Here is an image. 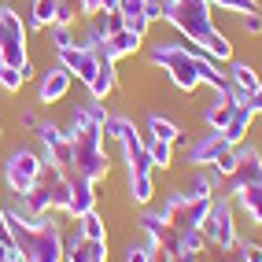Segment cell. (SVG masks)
<instances>
[{
  "label": "cell",
  "mask_w": 262,
  "mask_h": 262,
  "mask_svg": "<svg viewBox=\"0 0 262 262\" xmlns=\"http://www.w3.org/2000/svg\"><path fill=\"white\" fill-rule=\"evenodd\" d=\"M103 126H107V111H103L100 100L74 111L71 126H67V137H71V166H67V173L85 178L93 185L111 173V159L103 151Z\"/></svg>",
  "instance_id": "1"
},
{
  "label": "cell",
  "mask_w": 262,
  "mask_h": 262,
  "mask_svg": "<svg viewBox=\"0 0 262 262\" xmlns=\"http://www.w3.org/2000/svg\"><path fill=\"white\" fill-rule=\"evenodd\" d=\"M151 63L163 67L173 81V89L181 93H196L200 85H211L214 93L229 89V78L218 71V63L211 56H196L188 45H166V41L151 45Z\"/></svg>",
  "instance_id": "2"
},
{
  "label": "cell",
  "mask_w": 262,
  "mask_h": 262,
  "mask_svg": "<svg viewBox=\"0 0 262 262\" xmlns=\"http://www.w3.org/2000/svg\"><path fill=\"white\" fill-rule=\"evenodd\" d=\"M166 23L178 30L185 41L207 48L214 63H229L233 59V45L214 26V15H211V4H207V0H173L170 11H166Z\"/></svg>",
  "instance_id": "3"
},
{
  "label": "cell",
  "mask_w": 262,
  "mask_h": 262,
  "mask_svg": "<svg viewBox=\"0 0 262 262\" xmlns=\"http://www.w3.org/2000/svg\"><path fill=\"white\" fill-rule=\"evenodd\" d=\"M4 225L8 233L15 236V248L26 262H63V233L59 225L52 222V214L37 218L30 211H4Z\"/></svg>",
  "instance_id": "4"
},
{
  "label": "cell",
  "mask_w": 262,
  "mask_h": 262,
  "mask_svg": "<svg viewBox=\"0 0 262 262\" xmlns=\"http://www.w3.org/2000/svg\"><path fill=\"white\" fill-rule=\"evenodd\" d=\"M236 203H233V196H222V200H214L211 203V211H207V218H203V225H200V233H203V240L211 244V248H218V251H229V248H236Z\"/></svg>",
  "instance_id": "5"
},
{
  "label": "cell",
  "mask_w": 262,
  "mask_h": 262,
  "mask_svg": "<svg viewBox=\"0 0 262 262\" xmlns=\"http://www.w3.org/2000/svg\"><path fill=\"white\" fill-rule=\"evenodd\" d=\"M0 63L4 67H26L30 52H26V23L15 15V8H0Z\"/></svg>",
  "instance_id": "6"
},
{
  "label": "cell",
  "mask_w": 262,
  "mask_h": 262,
  "mask_svg": "<svg viewBox=\"0 0 262 262\" xmlns=\"http://www.w3.org/2000/svg\"><path fill=\"white\" fill-rule=\"evenodd\" d=\"M41 163H45V155L30 151V148H19V151L8 155V163H4V181H8V188L15 192V196H26V192L37 185Z\"/></svg>",
  "instance_id": "7"
},
{
  "label": "cell",
  "mask_w": 262,
  "mask_h": 262,
  "mask_svg": "<svg viewBox=\"0 0 262 262\" xmlns=\"http://www.w3.org/2000/svg\"><path fill=\"white\" fill-rule=\"evenodd\" d=\"M214 200H200V196H188V192H173V196L163 203V218L173 225V229H200L207 211H211Z\"/></svg>",
  "instance_id": "8"
},
{
  "label": "cell",
  "mask_w": 262,
  "mask_h": 262,
  "mask_svg": "<svg viewBox=\"0 0 262 262\" xmlns=\"http://www.w3.org/2000/svg\"><path fill=\"white\" fill-rule=\"evenodd\" d=\"M100 56H103V52H96V48L71 45V48H59V67H67L71 78H78V81L89 85L93 74H96V67H100Z\"/></svg>",
  "instance_id": "9"
},
{
  "label": "cell",
  "mask_w": 262,
  "mask_h": 262,
  "mask_svg": "<svg viewBox=\"0 0 262 262\" xmlns=\"http://www.w3.org/2000/svg\"><path fill=\"white\" fill-rule=\"evenodd\" d=\"M37 141L45 144V159H52L56 166H71V137H67V129H59L56 122H41L37 129Z\"/></svg>",
  "instance_id": "10"
},
{
  "label": "cell",
  "mask_w": 262,
  "mask_h": 262,
  "mask_svg": "<svg viewBox=\"0 0 262 262\" xmlns=\"http://www.w3.org/2000/svg\"><path fill=\"white\" fill-rule=\"evenodd\" d=\"M262 181V151L258 148H240L236 151V170L229 173V196L244 185H258Z\"/></svg>",
  "instance_id": "11"
},
{
  "label": "cell",
  "mask_w": 262,
  "mask_h": 262,
  "mask_svg": "<svg viewBox=\"0 0 262 262\" xmlns=\"http://www.w3.org/2000/svg\"><path fill=\"white\" fill-rule=\"evenodd\" d=\"M71 85H74V78H71L67 67H52V71H45L41 81H37V100L41 103H59L67 93H71Z\"/></svg>",
  "instance_id": "12"
},
{
  "label": "cell",
  "mask_w": 262,
  "mask_h": 262,
  "mask_svg": "<svg viewBox=\"0 0 262 262\" xmlns=\"http://www.w3.org/2000/svg\"><path fill=\"white\" fill-rule=\"evenodd\" d=\"M229 148H233V144H229V141H225V137L214 129V133L200 137V141L188 148V163H192V166H211V163H214V159H222V155L229 151Z\"/></svg>",
  "instance_id": "13"
},
{
  "label": "cell",
  "mask_w": 262,
  "mask_h": 262,
  "mask_svg": "<svg viewBox=\"0 0 262 262\" xmlns=\"http://www.w3.org/2000/svg\"><path fill=\"white\" fill-rule=\"evenodd\" d=\"M103 255H107V244L100 240H85L81 233L63 236V262H96Z\"/></svg>",
  "instance_id": "14"
},
{
  "label": "cell",
  "mask_w": 262,
  "mask_h": 262,
  "mask_svg": "<svg viewBox=\"0 0 262 262\" xmlns=\"http://www.w3.org/2000/svg\"><path fill=\"white\" fill-rule=\"evenodd\" d=\"M141 41H144V33H137V30H129V26H122L118 33H111L107 41H103V56L107 59H126V56H137V52H141Z\"/></svg>",
  "instance_id": "15"
},
{
  "label": "cell",
  "mask_w": 262,
  "mask_h": 262,
  "mask_svg": "<svg viewBox=\"0 0 262 262\" xmlns=\"http://www.w3.org/2000/svg\"><path fill=\"white\" fill-rule=\"evenodd\" d=\"M89 211H96V185L71 173V203H67V214L81 218V214H89Z\"/></svg>",
  "instance_id": "16"
},
{
  "label": "cell",
  "mask_w": 262,
  "mask_h": 262,
  "mask_svg": "<svg viewBox=\"0 0 262 262\" xmlns=\"http://www.w3.org/2000/svg\"><path fill=\"white\" fill-rule=\"evenodd\" d=\"M115 89H118V71H115V59L100 56V67H96V74H93V81H89V96L103 103V100H107Z\"/></svg>",
  "instance_id": "17"
},
{
  "label": "cell",
  "mask_w": 262,
  "mask_h": 262,
  "mask_svg": "<svg viewBox=\"0 0 262 262\" xmlns=\"http://www.w3.org/2000/svg\"><path fill=\"white\" fill-rule=\"evenodd\" d=\"M229 89L236 100H244L248 93H258L262 89V78L251 63H233V71H229Z\"/></svg>",
  "instance_id": "18"
},
{
  "label": "cell",
  "mask_w": 262,
  "mask_h": 262,
  "mask_svg": "<svg viewBox=\"0 0 262 262\" xmlns=\"http://www.w3.org/2000/svg\"><path fill=\"white\" fill-rule=\"evenodd\" d=\"M236 103H240V100L233 96V89H225V93H218V96L211 100V107H207V115H203V118H207V126L222 133V129H225V122L233 118V111H236Z\"/></svg>",
  "instance_id": "19"
},
{
  "label": "cell",
  "mask_w": 262,
  "mask_h": 262,
  "mask_svg": "<svg viewBox=\"0 0 262 262\" xmlns=\"http://www.w3.org/2000/svg\"><path fill=\"white\" fill-rule=\"evenodd\" d=\"M251 122H255V115L244 107V103H236V111H233V118L225 122V129H222V137L229 141L233 148H240L244 141H248V133H251Z\"/></svg>",
  "instance_id": "20"
},
{
  "label": "cell",
  "mask_w": 262,
  "mask_h": 262,
  "mask_svg": "<svg viewBox=\"0 0 262 262\" xmlns=\"http://www.w3.org/2000/svg\"><path fill=\"white\" fill-rule=\"evenodd\" d=\"M233 203H236L255 225H262V181H258V185H244V188H236V192H233Z\"/></svg>",
  "instance_id": "21"
},
{
  "label": "cell",
  "mask_w": 262,
  "mask_h": 262,
  "mask_svg": "<svg viewBox=\"0 0 262 262\" xmlns=\"http://www.w3.org/2000/svg\"><path fill=\"white\" fill-rule=\"evenodd\" d=\"M59 4H63V0H33V4H30V26H33V30L56 26V23H59ZM30 26H26V30H30Z\"/></svg>",
  "instance_id": "22"
},
{
  "label": "cell",
  "mask_w": 262,
  "mask_h": 262,
  "mask_svg": "<svg viewBox=\"0 0 262 262\" xmlns=\"http://www.w3.org/2000/svg\"><path fill=\"white\" fill-rule=\"evenodd\" d=\"M118 15L126 19L129 30L144 33L151 23H148V0H118Z\"/></svg>",
  "instance_id": "23"
},
{
  "label": "cell",
  "mask_w": 262,
  "mask_h": 262,
  "mask_svg": "<svg viewBox=\"0 0 262 262\" xmlns=\"http://www.w3.org/2000/svg\"><path fill=\"white\" fill-rule=\"evenodd\" d=\"M148 133L155 137V141H166V144H178V141H181L178 122H170V118H163V115H151V118H148Z\"/></svg>",
  "instance_id": "24"
},
{
  "label": "cell",
  "mask_w": 262,
  "mask_h": 262,
  "mask_svg": "<svg viewBox=\"0 0 262 262\" xmlns=\"http://www.w3.org/2000/svg\"><path fill=\"white\" fill-rule=\"evenodd\" d=\"M74 222H78V233H81L85 240H100V244H107V225H103V218H100L96 211L81 214V218H74Z\"/></svg>",
  "instance_id": "25"
},
{
  "label": "cell",
  "mask_w": 262,
  "mask_h": 262,
  "mask_svg": "<svg viewBox=\"0 0 262 262\" xmlns=\"http://www.w3.org/2000/svg\"><path fill=\"white\" fill-rule=\"evenodd\" d=\"M122 26H126V19H122V15H118V11H100V15H93V26H89V30H96V33H100V37H103V41H107V37H111V33H118Z\"/></svg>",
  "instance_id": "26"
},
{
  "label": "cell",
  "mask_w": 262,
  "mask_h": 262,
  "mask_svg": "<svg viewBox=\"0 0 262 262\" xmlns=\"http://www.w3.org/2000/svg\"><path fill=\"white\" fill-rule=\"evenodd\" d=\"M148 155H151V166L155 170H170V163H173V144H166V141H148Z\"/></svg>",
  "instance_id": "27"
},
{
  "label": "cell",
  "mask_w": 262,
  "mask_h": 262,
  "mask_svg": "<svg viewBox=\"0 0 262 262\" xmlns=\"http://www.w3.org/2000/svg\"><path fill=\"white\" fill-rule=\"evenodd\" d=\"M185 192L188 196H200V200H214V173H196Z\"/></svg>",
  "instance_id": "28"
},
{
  "label": "cell",
  "mask_w": 262,
  "mask_h": 262,
  "mask_svg": "<svg viewBox=\"0 0 262 262\" xmlns=\"http://www.w3.org/2000/svg\"><path fill=\"white\" fill-rule=\"evenodd\" d=\"M23 85H26V78H23V67L15 71V67H4V63H0V89H4V93H19Z\"/></svg>",
  "instance_id": "29"
},
{
  "label": "cell",
  "mask_w": 262,
  "mask_h": 262,
  "mask_svg": "<svg viewBox=\"0 0 262 262\" xmlns=\"http://www.w3.org/2000/svg\"><path fill=\"white\" fill-rule=\"evenodd\" d=\"M211 8H222V11H233V15H251L258 11V0H207Z\"/></svg>",
  "instance_id": "30"
},
{
  "label": "cell",
  "mask_w": 262,
  "mask_h": 262,
  "mask_svg": "<svg viewBox=\"0 0 262 262\" xmlns=\"http://www.w3.org/2000/svg\"><path fill=\"white\" fill-rule=\"evenodd\" d=\"M126 262H155V244H129L126 248Z\"/></svg>",
  "instance_id": "31"
},
{
  "label": "cell",
  "mask_w": 262,
  "mask_h": 262,
  "mask_svg": "<svg viewBox=\"0 0 262 262\" xmlns=\"http://www.w3.org/2000/svg\"><path fill=\"white\" fill-rule=\"evenodd\" d=\"M52 41H56V52L71 48L74 45V23H56V26H52Z\"/></svg>",
  "instance_id": "32"
},
{
  "label": "cell",
  "mask_w": 262,
  "mask_h": 262,
  "mask_svg": "<svg viewBox=\"0 0 262 262\" xmlns=\"http://www.w3.org/2000/svg\"><path fill=\"white\" fill-rule=\"evenodd\" d=\"M236 255H240V262H262V244L258 240H236Z\"/></svg>",
  "instance_id": "33"
},
{
  "label": "cell",
  "mask_w": 262,
  "mask_h": 262,
  "mask_svg": "<svg viewBox=\"0 0 262 262\" xmlns=\"http://www.w3.org/2000/svg\"><path fill=\"white\" fill-rule=\"evenodd\" d=\"M211 170H214V178H229V173L236 170V148H229V151L222 155V159H214Z\"/></svg>",
  "instance_id": "34"
},
{
  "label": "cell",
  "mask_w": 262,
  "mask_h": 262,
  "mask_svg": "<svg viewBox=\"0 0 262 262\" xmlns=\"http://www.w3.org/2000/svg\"><path fill=\"white\" fill-rule=\"evenodd\" d=\"M78 8L93 19V15H100V11H118V0H81Z\"/></svg>",
  "instance_id": "35"
},
{
  "label": "cell",
  "mask_w": 262,
  "mask_h": 262,
  "mask_svg": "<svg viewBox=\"0 0 262 262\" xmlns=\"http://www.w3.org/2000/svg\"><path fill=\"white\" fill-rule=\"evenodd\" d=\"M240 26H244V33L258 37V33H262V15H258V11H251V15H240Z\"/></svg>",
  "instance_id": "36"
},
{
  "label": "cell",
  "mask_w": 262,
  "mask_h": 262,
  "mask_svg": "<svg viewBox=\"0 0 262 262\" xmlns=\"http://www.w3.org/2000/svg\"><path fill=\"white\" fill-rule=\"evenodd\" d=\"M8 255H19V248H15V236L8 233V225L0 229V258H8Z\"/></svg>",
  "instance_id": "37"
},
{
  "label": "cell",
  "mask_w": 262,
  "mask_h": 262,
  "mask_svg": "<svg viewBox=\"0 0 262 262\" xmlns=\"http://www.w3.org/2000/svg\"><path fill=\"white\" fill-rule=\"evenodd\" d=\"M240 103H244V107H248L251 115H262V89H258V93H248Z\"/></svg>",
  "instance_id": "38"
},
{
  "label": "cell",
  "mask_w": 262,
  "mask_h": 262,
  "mask_svg": "<svg viewBox=\"0 0 262 262\" xmlns=\"http://www.w3.org/2000/svg\"><path fill=\"white\" fill-rule=\"evenodd\" d=\"M59 23H74V8H71V4H67V0H63V4H59Z\"/></svg>",
  "instance_id": "39"
},
{
  "label": "cell",
  "mask_w": 262,
  "mask_h": 262,
  "mask_svg": "<svg viewBox=\"0 0 262 262\" xmlns=\"http://www.w3.org/2000/svg\"><path fill=\"white\" fill-rule=\"evenodd\" d=\"M23 126H30V129H37V126H41V118H37V111H23Z\"/></svg>",
  "instance_id": "40"
},
{
  "label": "cell",
  "mask_w": 262,
  "mask_h": 262,
  "mask_svg": "<svg viewBox=\"0 0 262 262\" xmlns=\"http://www.w3.org/2000/svg\"><path fill=\"white\" fill-rule=\"evenodd\" d=\"M0 262H26L23 255H8V258H0Z\"/></svg>",
  "instance_id": "41"
},
{
  "label": "cell",
  "mask_w": 262,
  "mask_h": 262,
  "mask_svg": "<svg viewBox=\"0 0 262 262\" xmlns=\"http://www.w3.org/2000/svg\"><path fill=\"white\" fill-rule=\"evenodd\" d=\"M0 229H4V207H0Z\"/></svg>",
  "instance_id": "42"
},
{
  "label": "cell",
  "mask_w": 262,
  "mask_h": 262,
  "mask_svg": "<svg viewBox=\"0 0 262 262\" xmlns=\"http://www.w3.org/2000/svg\"><path fill=\"white\" fill-rule=\"evenodd\" d=\"M96 262H107V255H103V258H96Z\"/></svg>",
  "instance_id": "43"
}]
</instances>
